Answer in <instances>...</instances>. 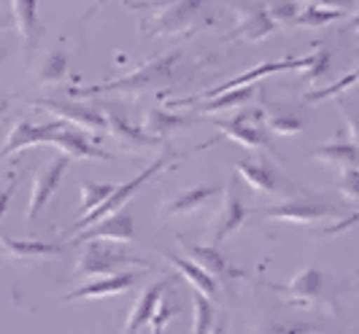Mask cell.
Listing matches in <instances>:
<instances>
[{
  "mask_svg": "<svg viewBox=\"0 0 359 334\" xmlns=\"http://www.w3.org/2000/svg\"><path fill=\"white\" fill-rule=\"evenodd\" d=\"M343 11H332V8H319V6H308V8H300L297 17L292 19V25L297 27H322V25H330L335 19H341Z\"/></svg>",
  "mask_w": 359,
  "mask_h": 334,
  "instance_id": "1f68e13d",
  "label": "cell"
},
{
  "mask_svg": "<svg viewBox=\"0 0 359 334\" xmlns=\"http://www.w3.org/2000/svg\"><path fill=\"white\" fill-rule=\"evenodd\" d=\"M141 281V272H116V275H103L97 281H90L79 288H73L65 297V302H79V299H103V297H122L135 283Z\"/></svg>",
  "mask_w": 359,
  "mask_h": 334,
  "instance_id": "e0dca14e",
  "label": "cell"
},
{
  "mask_svg": "<svg viewBox=\"0 0 359 334\" xmlns=\"http://www.w3.org/2000/svg\"><path fill=\"white\" fill-rule=\"evenodd\" d=\"M249 216H252V211L241 202V197H238L233 183H227L224 192H222V205H219V211H216L214 218L208 221V232H205L208 246L211 248L222 246L235 229L243 227V221H246Z\"/></svg>",
  "mask_w": 359,
  "mask_h": 334,
  "instance_id": "ba28073f",
  "label": "cell"
},
{
  "mask_svg": "<svg viewBox=\"0 0 359 334\" xmlns=\"http://www.w3.org/2000/svg\"><path fill=\"white\" fill-rule=\"evenodd\" d=\"M36 76L41 84H57V81H62L65 76H68V57L65 52H49L43 60H41V65L36 68Z\"/></svg>",
  "mask_w": 359,
  "mask_h": 334,
  "instance_id": "f1b7e54d",
  "label": "cell"
},
{
  "mask_svg": "<svg viewBox=\"0 0 359 334\" xmlns=\"http://www.w3.org/2000/svg\"><path fill=\"white\" fill-rule=\"evenodd\" d=\"M306 68V57H292V60H278V62H265V65H257L252 71L241 73L230 78L227 84H219L211 92H205V100H211L216 95L222 92H230V89H241V87H252L254 81H259L262 76H273V73H281V71H303Z\"/></svg>",
  "mask_w": 359,
  "mask_h": 334,
  "instance_id": "d6986e66",
  "label": "cell"
},
{
  "mask_svg": "<svg viewBox=\"0 0 359 334\" xmlns=\"http://www.w3.org/2000/svg\"><path fill=\"white\" fill-rule=\"evenodd\" d=\"M30 106L41 108V111H49L57 116V122L68 124V127H79L81 132L87 135H100L106 132V119L100 111H95L87 103H79V100H68V103H57V100H30Z\"/></svg>",
  "mask_w": 359,
  "mask_h": 334,
  "instance_id": "9c48e42d",
  "label": "cell"
},
{
  "mask_svg": "<svg viewBox=\"0 0 359 334\" xmlns=\"http://www.w3.org/2000/svg\"><path fill=\"white\" fill-rule=\"evenodd\" d=\"M276 30V22L270 19L265 6H254V3H241L238 6V27L230 38H243V41H259L268 38Z\"/></svg>",
  "mask_w": 359,
  "mask_h": 334,
  "instance_id": "ac0fdd59",
  "label": "cell"
},
{
  "mask_svg": "<svg viewBox=\"0 0 359 334\" xmlns=\"http://www.w3.org/2000/svg\"><path fill=\"white\" fill-rule=\"evenodd\" d=\"M170 162H173V154H162V157L157 159V162H151V165H149L146 170H141V173H138L135 178H130L127 183H119V186L114 189V194L108 197V200L103 202V205H100V208H95V211L87 213V216H81V218H79V221L73 224V227H71V235H76V232H81V229L92 227L95 221H100V218H103V216H108V213L122 211V208L127 205V200H130L133 194L138 192V189H141L144 183H149V181L157 176V173H162L165 167H170Z\"/></svg>",
  "mask_w": 359,
  "mask_h": 334,
  "instance_id": "5b68a950",
  "label": "cell"
},
{
  "mask_svg": "<svg viewBox=\"0 0 359 334\" xmlns=\"http://www.w3.org/2000/svg\"><path fill=\"white\" fill-rule=\"evenodd\" d=\"M330 71V49H324L319 46L313 54H306V68H303V76H306V81H316V78H322L324 73Z\"/></svg>",
  "mask_w": 359,
  "mask_h": 334,
  "instance_id": "d6a6232c",
  "label": "cell"
},
{
  "mask_svg": "<svg viewBox=\"0 0 359 334\" xmlns=\"http://www.w3.org/2000/svg\"><path fill=\"white\" fill-rule=\"evenodd\" d=\"M62 127H65L62 122L30 124L27 119H17L14 127H11V132H8V138H6V143H3V148H0V159L11 157V154H17V151H25V148H30V146L49 143Z\"/></svg>",
  "mask_w": 359,
  "mask_h": 334,
  "instance_id": "4fadbf2b",
  "label": "cell"
},
{
  "mask_svg": "<svg viewBox=\"0 0 359 334\" xmlns=\"http://www.w3.org/2000/svg\"><path fill=\"white\" fill-rule=\"evenodd\" d=\"M357 84V71L346 73L338 84H332V87H324V89H316V92H308L306 100L308 103H322V100H327V97H335V95H341L343 89L354 87Z\"/></svg>",
  "mask_w": 359,
  "mask_h": 334,
  "instance_id": "836d02e7",
  "label": "cell"
},
{
  "mask_svg": "<svg viewBox=\"0 0 359 334\" xmlns=\"http://www.w3.org/2000/svg\"><path fill=\"white\" fill-rule=\"evenodd\" d=\"M36 0H11V14H14V25H17V33L22 38V46L25 49H33L41 33V22L36 14Z\"/></svg>",
  "mask_w": 359,
  "mask_h": 334,
  "instance_id": "cb8c5ba5",
  "label": "cell"
},
{
  "mask_svg": "<svg viewBox=\"0 0 359 334\" xmlns=\"http://www.w3.org/2000/svg\"><path fill=\"white\" fill-rule=\"evenodd\" d=\"M125 270H151V262L125 253L122 248H114L108 240H90L76 262L73 275L76 278H100V275H116Z\"/></svg>",
  "mask_w": 359,
  "mask_h": 334,
  "instance_id": "7a4b0ae2",
  "label": "cell"
},
{
  "mask_svg": "<svg viewBox=\"0 0 359 334\" xmlns=\"http://www.w3.org/2000/svg\"><path fill=\"white\" fill-rule=\"evenodd\" d=\"M68 165H71V159L57 154V157L49 159V162L36 173L33 189H30V200H27V211H25V218H27V221H33L38 213L43 211V205H49V200H52L54 192H57L60 181H62L65 170H68Z\"/></svg>",
  "mask_w": 359,
  "mask_h": 334,
  "instance_id": "30bf717a",
  "label": "cell"
},
{
  "mask_svg": "<svg viewBox=\"0 0 359 334\" xmlns=\"http://www.w3.org/2000/svg\"><path fill=\"white\" fill-rule=\"evenodd\" d=\"M181 62V52H168L162 57H154L144 62L138 71L127 73L122 78H114L106 84H90V87H73L68 89L73 100L79 97H92V95H103V92H149V89H160L173 81L176 65Z\"/></svg>",
  "mask_w": 359,
  "mask_h": 334,
  "instance_id": "6da1fadb",
  "label": "cell"
},
{
  "mask_svg": "<svg viewBox=\"0 0 359 334\" xmlns=\"http://www.w3.org/2000/svg\"><path fill=\"white\" fill-rule=\"evenodd\" d=\"M192 119H184L179 113H170V111H165V108H151L149 113H146L144 119V130L146 135H151V138H168V135H173L176 130H184V127H189Z\"/></svg>",
  "mask_w": 359,
  "mask_h": 334,
  "instance_id": "d4e9b609",
  "label": "cell"
},
{
  "mask_svg": "<svg viewBox=\"0 0 359 334\" xmlns=\"http://www.w3.org/2000/svg\"><path fill=\"white\" fill-rule=\"evenodd\" d=\"M165 259L176 267V272H179L184 281L189 283L195 291H198L200 297H205L208 302H214L216 297H219V283L214 281V278H208L200 267H195V264L189 262V259H184V256H176V253H165Z\"/></svg>",
  "mask_w": 359,
  "mask_h": 334,
  "instance_id": "7402d4cb",
  "label": "cell"
},
{
  "mask_svg": "<svg viewBox=\"0 0 359 334\" xmlns=\"http://www.w3.org/2000/svg\"><path fill=\"white\" fill-rule=\"evenodd\" d=\"M311 157L322 165H330V167H338V170H346V167H357V143H324L319 148L311 151Z\"/></svg>",
  "mask_w": 359,
  "mask_h": 334,
  "instance_id": "484cf974",
  "label": "cell"
},
{
  "mask_svg": "<svg viewBox=\"0 0 359 334\" xmlns=\"http://www.w3.org/2000/svg\"><path fill=\"white\" fill-rule=\"evenodd\" d=\"M235 173L238 178L246 181V186L257 194H265V197H273V200H300V197H308L294 181H289L287 176H281L270 162H257V159H246V162H238L235 165Z\"/></svg>",
  "mask_w": 359,
  "mask_h": 334,
  "instance_id": "277c9868",
  "label": "cell"
},
{
  "mask_svg": "<svg viewBox=\"0 0 359 334\" xmlns=\"http://www.w3.org/2000/svg\"><path fill=\"white\" fill-rule=\"evenodd\" d=\"M259 119H262V111H257V108L243 111V108H241V111H238V113H233L230 119L216 122V130H219V135L230 138V141L238 143V146H243V148L262 151V154H270V157L281 159V157H278V151L270 146L265 130L259 127Z\"/></svg>",
  "mask_w": 359,
  "mask_h": 334,
  "instance_id": "8992f818",
  "label": "cell"
},
{
  "mask_svg": "<svg viewBox=\"0 0 359 334\" xmlns=\"http://www.w3.org/2000/svg\"><path fill=\"white\" fill-rule=\"evenodd\" d=\"M0 248L6 251V256L19 259V262H36V259H52L60 256L62 248L52 243H41V240H14V237H0Z\"/></svg>",
  "mask_w": 359,
  "mask_h": 334,
  "instance_id": "603a6c76",
  "label": "cell"
},
{
  "mask_svg": "<svg viewBox=\"0 0 359 334\" xmlns=\"http://www.w3.org/2000/svg\"><path fill=\"white\" fill-rule=\"evenodd\" d=\"M308 6H319V8H332V11H343L351 6V0H308Z\"/></svg>",
  "mask_w": 359,
  "mask_h": 334,
  "instance_id": "74e56055",
  "label": "cell"
},
{
  "mask_svg": "<svg viewBox=\"0 0 359 334\" xmlns=\"http://www.w3.org/2000/svg\"><path fill=\"white\" fill-rule=\"evenodd\" d=\"M114 189H116V183H92V181L81 183V216H87L95 208H100L108 197L114 194Z\"/></svg>",
  "mask_w": 359,
  "mask_h": 334,
  "instance_id": "4dcf8cb0",
  "label": "cell"
},
{
  "mask_svg": "<svg viewBox=\"0 0 359 334\" xmlns=\"http://www.w3.org/2000/svg\"><path fill=\"white\" fill-rule=\"evenodd\" d=\"M49 146H54L62 157H68L71 162L73 159H103V162L111 159V154H108L106 148H100V138L92 141L87 132L73 130L68 124L49 141Z\"/></svg>",
  "mask_w": 359,
  "mask_h": 334,
  "instance_id": "2e32d148",
  "label": "cell"
},
{
  "mask_svg": "<svg viewBox=\"0 0 359 334\" xmlns=\"http://www.w3.org/2000/svg\"><path fill=\"white\" fill-rule=\"evenodd\" d=\"M216 194H222L219 186L214 183H203V186H192V189H187V192H179L173 194L170 200H165L162 202V211L160 216L162 218H173V216H189V213L200 211L211 197Z\"/></svg>",
  "mask_w": 359,
  "mask_h": 334,
  "instance_id": "ffe728a7",
  "label": "cell"
},
{
  "mask_svg": "<svg viewBox=\"0 0 359 334\" xmlns=\"http://www.w3.org/2000/svg\"><path fill=\"white\" fill-rule=\"evenodd\" d=\"M176 243H179V248H184V253H187V259L195 264V267H200L208 278H214L216 283H227V281H235V278H243L246 275V270H238V267H233V264L227 262L216 248L211 246H198V243H189L187 237H181V235H176Z\"/></svg>",
  "mask_w": 359,
  "mask_h": 334,
  "instance_id": "8fae6325",
  "label": "cell"
},
{
  "mask_svg": "<svg viewBox=\"0 0 359 334\" xmlns=\"http://www.w3.org/2000/svg\"><path fill=\"white\" fill-rule=\"evenodd\" d=\"M135 237V218L133 213L122 208L116 213H108L92 227L81 229L73 235V243H90V240H108V243H130Z\"/></svg>",
  "mask_w": 359,
  "mask_h": 334,
  "instance_id": "7c38bea8",
  "label": "cell"
},
{
  "mask_svg": "<svg viewBox=\"0 0 359 334\" xmlns=\"http://www.w3.org/2000/svg\"><path fill=\"white\" fill-rule=\"evenodd\" d=\"M332 216H338L332 205H324V202L308 200V197L287 200L278 208L265 213V218H270V221H289V224H319V221L332 218Z\"/></svg>",
  "mask_w": 359,
  "mask_h": 334,
  "instance_id": "9a60e30c",
  "label": "cell"
},
{
  "mask_svg": "<svg viewBox=\"0 0 359 334\" xmlns=\"http://www.w3.org/2000/svg\"><path fill=\"white\" fill-rule=\"evenodd\" d=\"M192 310H195L192 334H224V321L216 323L214 305H211L205 297H200L198 291L192 294Z\"/></svg>",
  "mask_w": 359,
  "mask_h": 334,
  "instance_id": "4316f807",
  "label": "cell"
},
{
  "mask_svg": "<svg viewBox=\"0 0 359 334\" xmlns=\"http://www.w3.org/2000/svg\"><path fill=\"white\" fill-rule=\"evenodd\" d=\"M268 288H273L276 294H281V299H287L297 307H324L330 313L338 310V294L332 291V286L327 283L324 272L319 267H306L300 270L287 286L278 283H268Z\"/></svg>",
  "mask_w": 359,
  "mask_h": 334,
  "instance_id": "3957f363",
  "label": "cell"
},
{
  "mask_svg": "<svg viewBox=\"0 0 359 334\" xmlns=\"http://www.w3.org/2000/svg\"><path fill=\"white\" fill-rule=\"evenodd\" d=\"M14 192H17V176H11L8 186L0 189V227H3V216H6V211H8V202H11Z\"/></svg>",
  "mask_w": 359,
  "mask_h": 334,
  "instance_id": "8d00e7d4",
  "label": "cell"
},
{
  "mask_svg": "<svg viewBox=\"0 0 359 334\" xmlns=\"http://www.w3.org/2000/svg\"><path fill=\"white\" fill-rule=\"evenodd\" d=\"M168 288H170V281L149 283V286L144 288V294L138 297V302L133 305V310H130V316H127L122 334H135L141 326H146V323H149V318L154 316L157 305L165 299V291H168Z\"/></svg>",
  "mask_w": 359,
  "mask_h": 334,
  "instance_id": "44dd1931",
  "label": "cell"
},
{
  "mask_svg": "<svg viewBox=\"0 0 359 334\" xmlns=\"http://www.w3.org/2000/svg\"><path fill=\"white\" fill-rule=\"evenodd\" d=\"M203 6H205V0H165L154 19L146 25V30L154 36L187 33L195 27L198 17L203 14Z\"/></svg>",
  "mask_w": 359,
  "mask_h": 334,
  "instance_id": "52a82bcc",
  "label": "cell"
},
{
  "mask_svg": "<svg viewBox=\"0 0 359 334\" xmlns=\"http://www.w3.org/2000/svg\"><path fill=\"white\" fill-rule=\"evenodd\" d=\"M357 181H359L357 167H346V170H341V192L348 202H357Z\"/></svg>",
  "mask_w": 359,
  "mask_h": 334,
  "instance_id": "d590c367",
  "label": "cell"
},
{
  "mask_svg": "<svg viewBox=\"0 0 359 334\" xmlns=\"http://www.w3.org/2000/svg\"><path fill=\"white\" fill-rule=\"evenodd\" d=\"M254 95H257V89L254 87H241V89H230V92H222V95H216L211 97L208 103H203L198 108L200 113H219V111H230V108H241L246 106L249 100H252Z\"/></svg>",
  "mask_w": 359,
  "mask_h": 334,
  "instance_id": "83f0119b",
  "label": "cell"
},
{
  "mask_svg": "<svg viewBox=\"0 0 359 334\" xmlns=\"http://www.w3.org/2000/svg\"><path fill=\"white\" fill-rule=\"evenodd\" d=\"M262 119H265V127L273 130V132H278V135H297V132H303V127H306L297 113L278 111V108H268V111L262 113Z\"/></svg>",
  "mask_w": 359,
  "mask_h": 334,
  "instance_id": "f546056e",
  "label": "cell"
},
{
  "mask_svg": "<svg viewBox=\"0 0 359 334\" xmlns=\"http://www.w3.org/2000/svg\"><path fill=\"white\" fill-rule=\"evenodd\" d=\"M103 119H106L108 135L114 138V143H119L125 151H151V148L160 146L157 138L146 135L141 127H133L114 106L103 108Z\"/></svg>",
  "mask_w": 359,
  "mask_h": 334,
  "instance_id": "5bb4252c",
  "label": "cell"
},
{
  "mask_svg": "<svg viewBox=\"0 0 359 334\" xmlns=\"http://www.w3.org/2000/svg\"><path fill=\"white\" fill-rule=\"evenodd\" d=\"M254 334H324L319 332L316 326H308V323H292V321H287V323H265L259 332Z\"/></svg>",
  "mask_w": 359,
  "mask_h": 334,
  "instance_id": "e575fe53",
  "label": "cell"
}]
</instances>
